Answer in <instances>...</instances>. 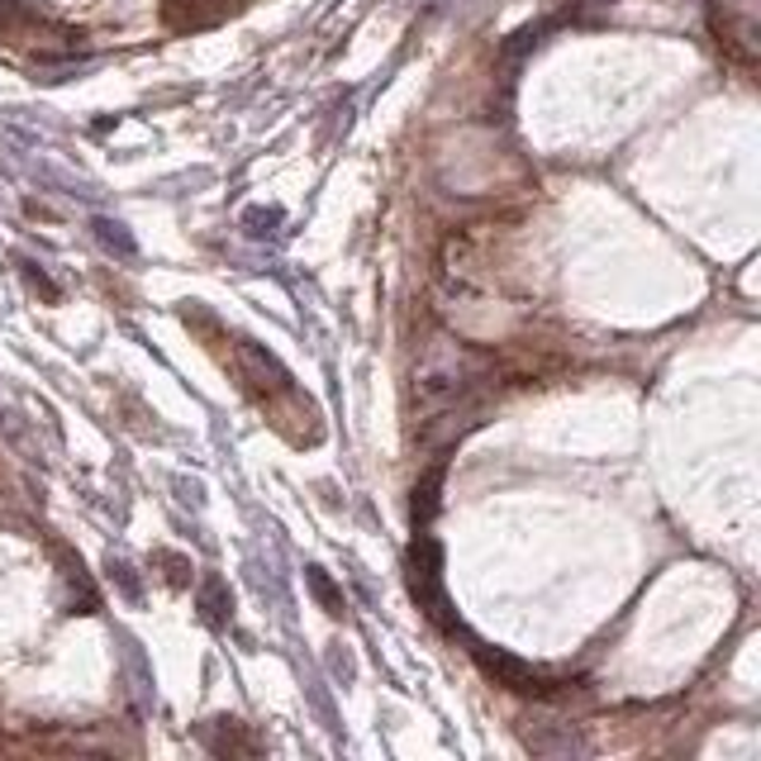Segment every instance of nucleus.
I'll return each mask as SVG.
<instances>
[{
    "mask_svg": "<svg viewBox=\"0 0 761 761\" xmlns=\"http://www.w3.org/2000/svg\"><path fill=\"white\" fill-rule=\"evenodd\" d=\"M491 371V357L457 339H433L419 357L415 371V405L419 415H439V409L457 405L461 395L477 391V381Z\"/></svg>",
    "mask_w": 761,
    "mask_h": 761,
    "instance_id": "f257e3e1",
    "label": "nucleus"
},
{
    "mask_svg": "<svg viewBox=\"0 0 761 761\" xmlns=\"http://www.w3.org/2000/svg\"><path fill=\"white\" fill-rule=\"evenodd\" d=\"M523 747L533 757H581L585 752V738L576 733L571 719H557V714H533L529 728H523Z\"/></svg>",
    "mask_w": 761,
    "mask_h": 761,
    "instance_id": "f03ea898",
    "label": "nucleus"
},
{
    "mask_svg": "<svg viewBox=\"0 0 761 761\" xmlns=\"http://www.w3.org/2000/svg\"><path fill=\"white\" fill-rule=\"evenodd\" d=\"M481 667L491 671V676H500L509 690H543L538 671L523 667V661H515V657H505V652H485V647H481Z\"/></svg>",
    "mask_w": 761,
    "mask_h": 761,
    "instance_id": "7ed1b4c3",
    "label": "nucleus"
}]
</instances>
